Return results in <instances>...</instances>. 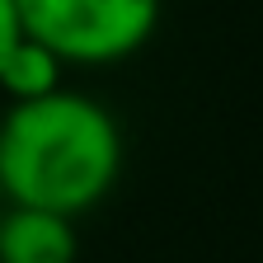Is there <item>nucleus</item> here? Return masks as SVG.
I'll return each instance as SVG.
<instances>
[{"instance_id":"obj_1","label":"nucleus","mask_w":263,"mask_h":263,"mask_svg":"<svg viewBox=\"0 0 263 263\" xmlns=\"http://www.w3.org/2000/svg\"><path fill=\"white\" fill-rule=\"evenodd\" d=\"M118 174L122 132L99 99L57 89L0 113V193L10 207L76 221L113 193Z\"/></svg>"},{"instance_id":"obj_2","label":"nucleus","mask_w":263,"mask_h":263,"mask_svg":"<svg viewBox=\"0 0 263 263\" xmlns=\"http://www.w3.org/2000/svg\"><path fill=\"white\" fill-rule=\"evenodd\" d=\"M24 33L66 66H113L151 43L160 0H14Z\"/></svg>"},{"instance_id":"obj_3","label":"nucleus","mask_w":263,"mask_h":263,"mask_svg":"<svg viewBox=\"0 0 263 263\" xmlns=\"http://www.w3.org/2000/svg\"><path fill=\"white\" fill-rule=\"evenodd\" d=\"M76 221L38 207H5L0 216V263H76Z\"/></svg>"},{"instance_id":"obj_4","label":"nucleus","mask_w":263,"mask_h":263,"mask_svg":"<svg viewBox=\"0 0 263 263\" xmlns=\"http://www.w3.org/2000/svg\"><path fill=\"white\" fill-rule=\"evenodd\" d=\"M61 71H66V61L24 33V43L5 57V66H0V89L10 94V104H33V99H47V94L66 89Z\"/></svg>"},{"instance_id":"obj_5","label":"nucleus","mask_w":263,"mask_h":263,"mask_svg":"<svg viewBox=\"0 0 263 263\" xmlns=\"http://www.w3.org/2000/svg\"><path fill=\"white\" fill-rule=\"evenodd\" d=\"M24 43V19H19V5L14 0H0V66H5V57Z\"/></svg>"}]
</instances>
